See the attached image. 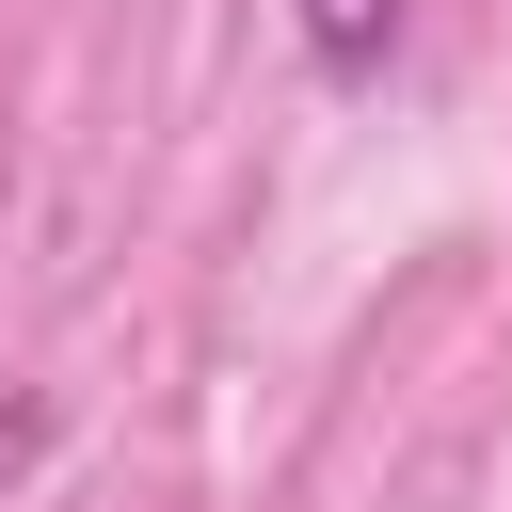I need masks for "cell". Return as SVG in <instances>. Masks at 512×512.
<instances>
[{"label":"cell","instance_id":"obj_1","mask_svg":"<svg viewBox=\"0 0 512 512\" xmlns=\"http://www.w3.org/2000/svg\"><path fill=\"white\" fill-rule=\"evenodd\" d=\"M288 16H304L320 80H384V48H400V0H288Z\"/></svg>","mask_w":512,"mask_h":512}]
</instances>
